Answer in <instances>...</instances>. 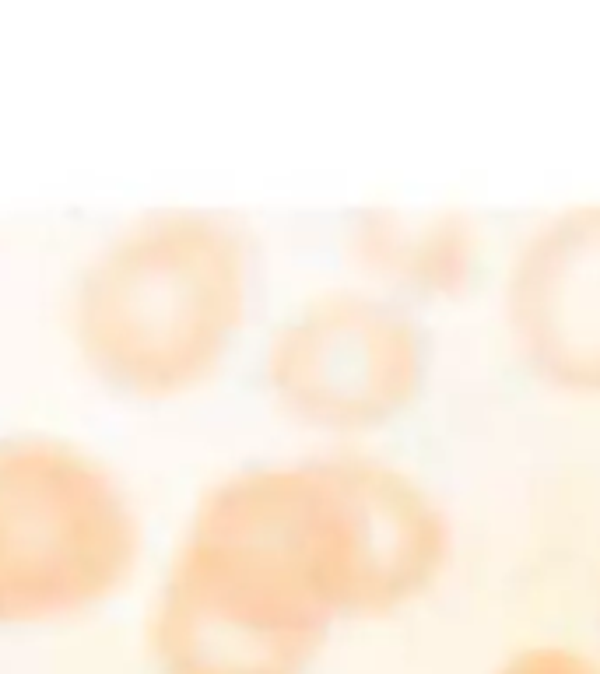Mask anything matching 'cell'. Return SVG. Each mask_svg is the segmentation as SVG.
Here are the masks:
<instances>
[{
    "label": "cell",
    "mask_w": 600,
    "mask_h": 674,
    "mask_svg": "<svg viewBox=\"0 0 600 674\" xmlns=\"http://www.w3.org/2000/svg\"><path fill=\"white\" fill-rule=\"evenodd\" d=\"M348 618L358 545L334 450L211 481L158 573L144 636L158 674H309Z\"/></svg>",
    "instance_id": "6da1fadb"
},
{
    "label": "cell",
    "mask_w": 600,
    "mask_h": 674,
    "mask_svg": "<svg viewBox=\"0 0 600 674\" xmlns=\"http://www.w3.org/2000/svg\"><path fill=\"white\" fill-rule=\"evenodd\" d=\"M257 246L236 215L200 204L120 222L74 267L64 330L78 362L130 401L208 387L253 313Z\"/></svg>",
    "instance_id": "7a4b0ae2"
},
{
    "label": "cell",
    "mask_w": 600,
    "mask_h": 674,
    "mask_svg": "<svg viewBox=\"0 0 600 674\" xmlns=\"http://www.w3.org/2000/svg\"><path fill=\"white\" fill-rule=\"evenodd\" d=\"M141 555V506L109 460L53 432L0 436V625L85 615Z\"/></svg>",
    "instance_id": "3957f363"
},
{
    "label": "cell",
    "mask_w": 600,
    "mask_h": 674,
    "mask_svg": "<svg viewBox=\"0 0 600 674\" xmlns=\"http://www.w3.org/2000/svg\"><path fill=\"white\" fill-rule=\"evenodd\" d=\"M260 373L288 422L351 443L397 425L422 401L432 341L408 302L372 285L327 288L281 316Z\"/></svg>",
    "instance_id": "277c9868"
},
{
    "label": "cell",
    "mask_w": 600,
    "mask_h": 674,
    "mask_svg": "<svg viewBox=\"0 0 600 674\" xmlns=\"http://www.w3.org/2000/svg\"><path fill=\"white\" fill-rule=\"evenodd\" d=\"M502 320L527 373L600 401V201L569 204L520 239L502 278Z\"/></svg>",
    "instance_id": "5b68a950"
},
{
    "label": "cell",
    "mask_w": 600,
    "mask_h": 674,
    "mask_svg": "<svg viewBox=\"0 0 600 674\" xmlns=\"http://www.w3.org/2000/svg\"><path fill=\"white\" fill-rule=\"evenodd\" d=\"M355 517L358 618L411 608L453 562V524L429 485L362 450H337Z\"/></svg>",
    "instance_id": "8992f818"
},
{
    "label": "cell",
    "mask_w": 600,
    "mask_h": 674,
    "mask_svg": "<svg viewBox=\"0 0 600 674\" xmlns=\"http://www.w3.org/2000/svg\"><path fill=\"white\" fill-rule=\"evenodd\" d=\"M355 257L365 264L372 288L408 302L411 295L457 292L474 271V229L464 215H415V211H369L355 225Z\"/></svg>",
    "instance_id": "52a82bcc"
},
{
    "label": "cell",
    "mask_w": 600,
    "mask_h": 674,
    "mask_svg": "<svg viewBox=\"0 0 600 674\" xmlns=\"http://www.w3.org/2000/svg\"><path fill=\"white\" fill-rule=\"evenodd\" d=\"M492 674H600V657L583 646L541 639L506 653Z\"/></svg>",
    "instance_id": "ba28073f"
},
{
    "label": "cell",
    "mask_w": 600,
    "mask_h": 674,
    "mask_svg": "<svg viewBox=\"0 0 600 674\" xmlns=\"http://www.w3.org/2000/svg\"><path fill=\"white\" fill-rule=\"evenodd\" d=\"M597 615H600V608H597Z\"/></svg>",
    "instance_id": "9c48e42d"
}]
</instances>
